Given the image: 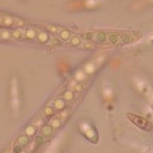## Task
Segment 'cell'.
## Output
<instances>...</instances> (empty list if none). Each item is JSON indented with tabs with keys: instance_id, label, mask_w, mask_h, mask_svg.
Returning a JSON list of instances; mask_svg holds the SVG:
<instances>
[{
	"instance_id": "17",
	"label": "cell",
	"mask_w": 153,
	"mask_h": 153,
	"mask_svg": "<svg viewBox=\"0 0 153 153\" xmlns=\"http://www.w3.org/2000/svg\"><path fill=\"white\" fill-rule=\"evenodd\" d=\"M83 39H85L86 42H91V40H93V38H94V34L92 33V32H86V33H83Z\"/></svg>"
},
{
	"instance_id": "8",
	"label": "cell",
	"mask_w": 153,
	"mask_h": 153,
	"mask_svg": "<svg viewBox=\"0 0 153 153\" xmlns=\"http://www.w3.org/2000/svg\"><path fill=\"white\" fill-rule=\"evenodd\" d=\"M74 97H75V94H74V91H71V89H66V91L62 93V98L66 102H71L74 99Z\"/></svg>"
},
{
	"instance_id": "20",
	"label": "cell",
	"mask_w": 153,
	"mask_h": 153,
	"mask_svg": "<svg viewBox=\"0 0 153 153\" xmlns=\"http://www.w3.org/2000/svg\"><path fill=\"white\" fill-rule=\"evenodd\" d=\"M86 74H85V71H79L77 74H76V76H75V79L77 80V81H82V80H85L86 77Z\"/></svg>"
},
{
	"instance_id": "3",
	"label": "cell",
	"mask_w": 153,
	"mask_h": 153,
	"mask_svg": "<svg viewBox=\"0 0 153 153\" xmlns=\"http://www.w3.org/2000/svg\"><path fill=\"white\" fill-rule=\"evenodd\" d=\"M53 107L55 110H58V112H60V110L65 109L66 107V101L64 98H57L54 102H53Z\"/></svg>"
},
{
	"instance_id": "9",
	"label": "cell",
	"mask_w": 153,
	"mask_h": 153,
	"mask_svg": "<svg viewBox=\"0 0 153 153\" xmlns=\"http://www.w3.org/2000/svg\"><path fill=\"white\" fill-rule=\"evenodd\" d=\"M15 20L13 17H10V16H4L3 17V25H6V26H15Z\"/></svg>"
},
{
	"instance_id": "10",
	"label": "cell",
	"mask_w": 153,
	"mask_h": 153,
	"mask_svg": "<svg viewBox=\"0 0 153 153\" xmlns=\"http://www.w3.org/2000/svg\"><path fill=\"white\" fill-rule=\"evenodd\" d=\"M25 36H26V38H28V39H34V38H37L36 30L28 28V30H27V31L25 32Z\"/></svg>"
},
{
	"instance_id": "7",
	"label": "cell",
	"mask_w": 153,
	"mask_h": 153,
	"mask_svg": "<svg viewBox=\"0 0 153 153\" xmlns=\"http://www.w3.org/2000/svg\"><path fill=\"white\" fill-rule=\"evenodd\" d=\"M119 34H116V33H109L108 34V42L110 44H118L119 43Z\"/></svg>"
},
{
	"instance_id": "26",
	"label": "cell",
	"mask_w": 153,
	"mask_h": 153,
	"mask_svg": "<svg viewBox=\"0 0 153 153\" xmlns=\"http://www.w3.org/2000/svg\"><path fill=\"white\" fill-rule=\"evenodd\" d=\"M21 147H22V146H17V147H15V149H13V151H15V153H21Z\"/></svg>"
},
{
	"instance_id": "24",
	"label": "cell",
	"mask_w": 153,
	"mask_h": 153,
	"mask_svg": "<svg viewBox=\"0 0 153 153\" xmlns=\"http://www.w3.org/2000/svg\"><path fill=\"white\" fill-rule=\"evenodd\" d=\"M43 137H44V136H38V137L36 138V142H37V144H40L42 142H43Z\"/></svg>"
},
{
	"instance_id": "14",
	"label": "cell",
	"mask_w": 153,
	"mask_h": 153,
	"mask_svg": "<svg viewBox=\"0 0 153 153\" xmlns=\"http://www.w3.org/2000/svg\"><path fill=\"white\" fill-rule=\"evenodd\" d=\"M54 112H55L54 107H45L44 110H43V115H45V116H53Z\"/></svg>"
},
{
	"instance_id": "23",
	"label": "cell",
	"mask_w": 153,
	"mask_h": 153,
	"mask_svg": "<svg viewBox=\"0 0 153 153\" xmlns=\"http://www.w3.org/2000/svg\"><path fill=\"white\" fill-rule=\"evenodd\" d=\"M15 25H16V26H23V25H25V22H23L22 20L16 18V20H15Z\"/></svg>"
},
{
	"instance_id": "13",
	"label": "cell",
	"mask_w": 153,
	"mask_h": 153,
	"mask_svg": "<svg viewBox=\"0 0 153 153\" xmlns=\"http://www.w3.org/2000/svg\"><path fill=\"white\" fill-rule=\"evenodd\" d=\"M0 38L3 39H10L11 37V31H6V30H0Z\"/></svg>"
},
{
	"instance_id": "11",
	"label": "cell",
	"mask_w": 153,
	"mask_h": 153,
	"mask_svg": "<svg viewBox=\"0 0 153 153\" xmlns=\"http://www.w3.org/2000/svg\"><path fill=\"white\" fill-rule=\"evenodd\" d=\"M27 143H28V136L27 135H22V136H20L18 138H17V144H20V146H26Z\"/></svg>"
},
{
	"instance_id": "18",
	"label": "cell",
	"mask_w": 153,
	"mask_h": 153,
	"mask_svg": "<svg viewBox=\"0 0 153 153\" xmlns=\"http://www.w3.org/2000/svg\"><path fill=\"white\" fill-rule=\"evenodd\" d=\"M25 132H26V135L27 136H33L34 134H36V126H28V127H26V131H25Z\"/></svg>"
},
{
	"instance_id": "27",
	"label": "cell",
	"mask_w": 153,
	"mask_h": 153,
	"mask_svg": "<svg viewBox=\"0 0 153 153\" xmlns=\"http://www.w3.org/2000/svg\"><path fill=\"white\" fill-rule=\"evenodd\" d=\"M49 30H50L52 32H57V31H58V28H57V27H54V26H49Z\"/></svg>"
},
{
	"instance_id": "25",
	"label": "cell",
	"mask_w": 153,
	"mask_h": 153,
	"mask_svg": "<svg viewBox=\"0 0 153 153\" xmlns=\"http://www.w3.org/2000/svg\"><path fill=\"white\" fill-rule=\"evenodd\" d=\"M83 47L87 48V49H91V48H92V43H89V42H85V44H83Z\"/></svg>"
},
{
	"instance_id": "28",
	"label": "cell",
	"mask_w": 153,
	"mask_h": 153,
	"mask_svg": "<svg viewBox=\"0 0 153 153\" xmlns=\"http://www.w3.org/2000/svg\"><path fill=\"white\" fill-rule=\"evenodd\" d=\"M152 108H153V104H152Z\"/></svg>"
},
{
	"instance_id": "1",
	"label": "cell",
	"mask_w": 153,
	"mask_h": 153,
	"mask_svg": "<svg viewBox=\"0 0 153 153\" xmlns=\"http://www.w3.org/2000/svg\"><path fill=\"white\" fill-rule=\"evenodd\" d=\"M127 118H129V119L136 125V126L140 127V129L151 130V124H149L147 120H146L144 118L138 116V115H136V114H131V113L127 114Z\"/></svg>"
},
{
	"instance_id": "22",
	"label": "cell",
	"mask_w": 153,
	"mask_h": 153,
	"mask_svg": "<svg viewBox=\"0 0 153 153\" xmlns=\"http://www.w3.org/2000/svg\"><path fill=\"white\" fill-rule=\"evenodd\" d=\"M74 89H75L76 92H81L82 89H83V86L81 85V83H76V85H75V87H74Z\"/></svg>"
},
{
	"instance_id": "2",
	"label": "cell",
	"mask_w": 153,
	"mask_h": 153,
	"mask_svg": "<svg viewBox=\"0 0 153 153\" xmlns=\"http://www.w3.org/2000/svg\"><path fill=\"white\" fill-rule=\"evenodd\" d=\"M93 40L96 42V43H98V44H104L108 40V34L106 32H103V31H98V32L94 33Z\"/></svg>"
},
{
	"instance_id": "21",
	"label": "cell",
	"mask_w": 153,
	"mask_h": 153,
	"mask_svg": "<svg viewBox=\"0 0 153 153\" xmlns=\"http://www.w3.org/2000/svg\"><path fill=\"white\" fill-rule=\"evenodd\" d=\"M48 44L49 45H53V47H60V42L55 38H50V40L48 42Z\"/></svg>"
},
{
	"instance_id": "6",
	"label": "cell",
	"mask_w": 153,
	"mask_h": 153,
	"mask_svg": "<svg viewBox=\"0 0 153 153\" xmlns=\"http://www.w3.org/2000/svg\"><path fill=\"white\" fill-rule=\"evenodd\" d=\"M59 37H60L62 40H65V42H66V40H70L72 36H71V32H70V31L64 28V30L59 31Z\"/></svg>"
},
{
	"instance_id": "29",
	"label": "cell",
	"mask_w": 153,
	"mask_h": 153,
	"mask_svg": "<svg viewBox=\"0 0 153 153\" xmlns=\"http://www.w3.org/2000/svg\"><path fill=\"white\" fill-rule=\"evenodd\" d=\"M21 153H23V152H21Z\"/></svg>"
},
{
	"instance_id": "15",
	"label": "cell",
	"mask_w": 153,
	"mask_h": 153,
	"mask_svg": "<svg viewBox=\"0 0 153 153\" xmlns=\"http://www.w3.org/2000/svg\"><path fill=\"white\" fill-rule=\"evenodd\" d=\"M11 37L15 38V39H21L22 38V32L20 30H12L11 31Z\"/></svg>"
},
{
	"instance_id": "16",
	"label": "cell",
	"mask_w": 153,
	"mask_h": 153,
	"mask_svg": "<svg viewBox=\"0 0 153 153\" xmlns=\"http://www.w3.org/2000/svg\"><path fill=\"white\" fill-rule=\"evenodd\" d=\"M50 125H52L53 127L58 129V127H60V126H61V120H60V119H58V118H53L52 121H50Z\"/></svg>"
},
{
	"instance_id": "4",
	"label": "cell",
	"mask_w": 153,
	"mask_h": 153,
	"mask_svg": "<svg viewBox=\"0 0 153 153\" xmlns=\"http://www.w3.org/2000/svg\"><path fill=\"white\" fill-rule=\"evenodd\" d=\"M37 40L39 43H48L50 40V37H49V33L45 32V31H40L38 34H37Z\"/></svg>"
},
{
	"instance_id": "5",
	"label": "cell",
	"mask_w": 153,
	"mask_h": 153,
	"mask_svg": "<svg viewBox=\"0 0 153 153\" xmlns=\"http://www.w3.org/2000/svg\"><path fill=\"white\" fill-rule=\"evenodd\" d=\"M53 130H54V127L52 126V125H43V126H42V136H44V137L52 136Z\"/></svg>"
},
{
	"instance_id": "19",
	"label": "cell",
	"mask_w": 153,
	"mask_h": 153,
	"mask_svg": "<svg viewBox=\"0 0 153 153\" xmlns=\"http://www.w3.org/2000/svg\"><path fill=\"white\" fill-rule=\"evenodd\" d=\"M120 38H121V43H123V44H129V43H131V37L127 36V34H123Z\"/></svg>"
},
{
	"instance_id": "12",
	"label": "cell",
	"mask_w": 153,
	"mask_h": 153,
	"mask_svg": "<svg viewBox=\"0 0 153 153\" xmlns=\"http://www.w3.org/2000/svg\"><path fill=\"white\" fill-rule=\"evenodd\" d=\"M70 43L74 47H80L81 45V38L79 36H72L71 39H70Z\"/></svg>"
}]
</instances>
